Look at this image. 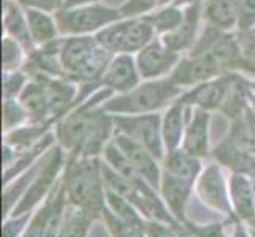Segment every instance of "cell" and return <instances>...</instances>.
I'll return each mask as SVG.
<instances>
[{
	"label": "cell",
	"instance_id": "cell-1",
	"mask_svg": "<svg viewBox=\"0 0 255 237\" xmlns=\"http://www.w3.org/2000/svg\"><path fill=\"white\" fill-rule=\"evenodd\" d=\"M111 89L92 93L86 101L57 120L56 138L59 146L72 157H97L111 141L114 119L102 104L113 96Z\"/></svg>",
	"mask_w": 255,
	"mask_h": 237
},
{
	"label": "cell",
	"instance_id": "cell-2",
	"mask_svg": "<svg viewBox=\"0 0 255 237\" xmlns=\"http://www.w3.org/2000/svg\"><path fill=\"white\" fill-rule=\"evenodd\" d=\"M76 98L73 81L48 75L29 76V82L19 95L21 103L29 112L30 122L49 125L75 108Z\"/></svg>",
	"mask_w": 255,
	"mask_h": 237
},
{
	"label": "cell",
	"instance_id": "cell-3",
	"mask_svg": "<svg viewBox=\"0 0 255 237\" xmlns=\"http://www.w3.org/2000/svg\"><path fill=\"white\" fill-rule=\"evenodd\" d=\"M62 185L70 206L81 209L95 218L102 217L107 209V187L99 158L67 155Z\"/></svg>",
	"mask_w": 255,
	"mask_h": 237
},
{
	"label": "cell",
	"instance_id": "cell-4",
	"mask_svg": "<svg viewBox=\"0 0 255 237\" xmlns=\"http://www.w3.org/2000/svg\"><path fill=\"white\" fill-rule=\"evenodd\" d=\"M114 54L103 48L95 37L75 35L62 40L60 64L64 76L73 82L100 84Z\"/></svg>",
	"mask_w": 255,
	"mask_h": 237
},
{
	"label": "cell",
	"instance_id": "cell-5",
	"mask_svg": "<svg viewBox=\"0 0 255 237\" xmlns=\"http://www.w3.org/2000/svg\"><path fill=\"white\" fill-rule=\"evenodd\" d=\"M184 93V89L176 85L171 79H154L136 85L126 93L111 96L105 101L103 109L113 116H131V114H151L173 104Z\"/></svg>",
	"mask_w": 255,
	"mask_h": 237
},
{
	"label": "cell",
	"instance_id": "cell-6",
	"mask_svg": "<svg viewBox=\"0 0 255 237\" xmlns=\"http://www.w3.org/2000/svg\"><path fill=\"white\" fill-rule=\"evenodd\" d=\"M155 30L144 16L126 17L108 27L97 32L95 38L103 48H107L114 56L118 54H133L139 52L146 45L154 40Z\"/></svg>",
	"mask_w": 255,
	"mask_h": 237
},
{
	"label": "cell",
	"instance_id": "cell-7",
	"mask_svg": "<svg viewBox=\"0 0 255 237\" xmlns=\"http://www.w3.org/2000/svg\"><path fill=\"white\" fill-rule=\"evenodd\" d=\"M54 17L60 33L75 37V35L100 32L108 25L121 21L124 16H122L121 10L89 3L73 8H60Z\"/></svg>",
	"mask_w": 255,
	"mask_h": 237
},
{
	"label": "cell",
	"instance_id": "cell-8",
	"mask_svg": "<svg viewBox=\"0 0 255 237\" xmlns=\"http://www.w3.org/2000/svg\"><path fill=\"white\" fill-rule=\"evenodd\" d=\"M65 163H67V152L60 146L52 147L45 157V163H43L40 172L29 185L27 191L24 193V196L14 207L11 215L17 217V215L33 212V209L40 203H43L57 185V179L60 172L65 169Z\"/></svg>",
	"mask_w": 255,
	"mask_h": 237
},
{
	"label": "cell",
	"instance_id": "cell-9",
	"mask_svg": "<svg viewBox=\"0 0 255 237\" xmlns=\"http://www.w3.org/2000/svg\"><path fill=\"white\" fill-rule=\"evenodd\" d=\"M116 133H122L151 151L157 160L165 158V144L162 136V117L157 112L113 116Z\"/></svg>",
	"mask_w": 255,
	"mask_h": 237
},
{
	"label": "cell",
	"instance_id": "cell-10",
	"mask_svg": "<svg viewBox=\"0 0 255 237\" xmlns=\"http://www.w3.org/2000/svg\"><path fill=\"white\" fill-rule=\"evenodd\" d=\"M224 73L228 72L208 52H189V56L181 59L174 67L170 79L186 90L187 87H195Z\"/></svg>",
	"mask_w": 255,
	"mask_h": 237
},
{
	"label": "cell",
	"instance_id": "cell-11",
	"mask_svg": "<svg viewBox=\"0 0 255 237\" xmlns=\"http://www.w3.org/2000/svg\"><path fill=\"white\" fill-rule=\"evenodd\" d=\"M178 52L165 46L162 38H154L136 54V67L143 79H162L165 75H171L179 62Z\"/></svg>",
	"mask_w": 255,
	"mask_h": 237
},
{
	"label": "cell",
	"instance_id": "cell-12",
	"mask_svg": "<svg viewBox=\"0 0 255 237\" xmlns=\"http://www.w3.org/2000/svg\"><path fill=\"white\" fill-rule=\"evenodd\" d=\"M113 141L121 149L122 154L126 155L130 164L133 166V169L141 175L147 183H151L155 190H159L160 180H162V171L159 168L157 157L151 151H147L146 147L135 143L133 139H130L128 136L122 133L114 135Z\"/></svg>",
	"mask_w": 255,
	"mask_h": 237
},
{
	"label": "cell",
	"instance_id": "cell-13",
	"mask_svg": "<svg viewBox=\"0 0 255 237\" xmlns=\"http://www.w3.org/2000/svg\"><path fill=\"white\" fill-rule=\"evenodd\" d=\"M233 72L224 73L214 79L195 85L179 96V101L184 104H190L193 108H200L205 111L221 109L230 89Z\"/></svg>",
	"mask_w": 255,
	"mask_h": 237
},
{
	"label": "cell",
	"instance_id": "cell-14",
	"mask_svg": "<svg viewBox=\"0 0 255 237\" xmlns=\"http://www.w3.org/2000/svg\"><path fill=\"white\" fill-rule=\"evenodd\" d=\"M197 193L203 204L213 207L221 212L230 214L232 203H230V193L227 190L224 175L219 169L217 164H211L200 174L197 182Z\"/></svg>",
	"mask_w": 255,
	"mask_h": 237
},
{
	"label": "cell",
	"instance_id": "cell-15",
	"mask_svg": "<svg viewBox=\"0 0 255 237\" xmlns=\"http://www.w3.org/2000/svg\"><path fill=\"white\" fill-rule=\"evenodd\" d=\"M139 75L136 60L131 54H118L114 56L110 62L107 72L103 73L100 79V85L111 89L113 92L126 93L135 89L139 82Z\"/></svg>",
	"mask_w": 255,
	"mask_h": 237
},
{
	"label": "cell",
	"instance_id": "cell-16",
	"mask_svg": "<svg viewBox=\"0 0 255 237\" xmlns=\"http://www.w3.org/2000/svg\"><path fill=\"white\" fill-rule=\"evenodd\" d=\"M200 19H201V3H192L184 6V19L181 21V24L173 32L160 37L162 41L165 43V46L174 52H178V54H181L184 51H190L198 40L197 32H198Z\"/></svg>",
	"mask_w": 255,
	"mask_h": 237
},
{
	"label": "cell",
	"instance_id": "cell-17",
	"mask_svg": "<svg viewBox=\"0 0 255 237\" xmlns=\"http://www.w3.org/2000/svg\"><path fill=\"white\" fill-rule=\"evenodd\" d=\"M159 190L162 193V198L165 201L166 207H168V210L171 212V215L179 223L186 222V207H187V203L192 196L193 183L163 171Z\"/></svg>",
	"mask_w": 255,
	"mask_h": 237
},
{
	"label": "cell",
	"instance_id": "cell-18",
	"mask_svg": "<svg viewBox=\"0 0 255 237\" xmlns=\"http://www.w3.org/2000/svg\"><path fill=\"white\" fill-rule=\"evenodd\" d=\"M193 111V106L184 104L179 100H176L162 117V136L166 152H171L179 149L186 133V127L189 117Z\"/></svg>",
	"mask_w": 255,
	"mask_h": 237
},
{
	"label": "cell",
	"instance_id": "cell-19",
	"mask_svg": "<svg viewBox=\"0 0 255 237\" xmlns=\"http://www.w3.org/2000/svg\"><path fill=\"white\" fill-rule=\"evenodd\" d=\"M182 149L198 158L208 157L209 152V111L193 108L186 133L182 139Z\"/></svg>",
	"mask_w": 255,
	"mask_h": 237
},
{
	"label": "cell",
	"instance_id": "cell-20",
	"mask_svg": "<svg viewBox=\"0 0 255 237\" xmlns=\"http://www.w3.org/2000/svg\"><path fill=\"white\" fill-rule=\"evenodd\" d=\"M230 203L235 214L243 220H254L255 218V190L254 182L243 172H236L230 179Z\"/></svg>",
	"mask_w": 255,
	"mask_h": 237
},
{
	"label": "cell",
	"instance_id": "cell-21",
	"mask_svg": "<svg viewBox=\"0 0 255 237\" xmlns=\"http://www.w3.org/2000/svg\"><path fill=\"white\" fill-rule=\"evenodd\" d=\"M201 16L211 27L230 32L238 27V0H205Z\"/></svg>",
	"mask_w": 255,
	"mask_h": 237
},
{
	"label": "cell",
	"instance_id": "cell-22",
	"mask_svg": "<svg viewBox=\"0 0 255 237\" xmlns=\"http://www.w3.org/2000/svg\"><path fill=\"white\" fill-rule=\"evenodd\" d=\"M3 29L6 37H11L17 43H21L27 52L33 51L35 43L30 37L27 16L16 0H3Z\"/></svg>",
	"mask_w": 255,
	"mask_h": 237
},
{
	"label": "cell",
	"instance_id": "cell-23",
	"mask_svg": "<svg viewBox=\"0 0 255 237\" xmlns=\"http://www.w3.org/2000/svg\"><path fill=\"white\" fill-rule=\"evenodd\" d=\"M163 171L193 183L201 174V161L198 157L189 154L184 149H176L166 152L163 158Z\"/></svg>",
	"mask_w": 255,
	"mask_h": 237
},
{
	"label": "cell",
	"instance_id": "cell-24",
	"mask_svg": "<svg viewBox=\"0 0 255 237\" xmlns=\"http://www.w3.org/2000/svg\"><path fill=\"white\" fill-rule=\"evenodd\" d=\"M25 16H27L30 37L35 45L45 46L57 40L59 27L56 17L51 16L49 11L41 10V8H25Z\"/></svg>",
	"mask_w": 255,
	"mask_h": 237
},
{
	"label": "cell",
	"instance_id": "cell-25",
	"mask_svg": "<svg viewBox=\"0 0 255 237\" xmlns=\"http://www.w3.org/2000/svg\"><path fill=\"white\" fill-rule=\"evenodd\" d=\"M49 133V124H35L21 125L5 135V144L11 146L17 154L27 152L37 146L45 135Z\"/></svg>",
	"mask_w": 255,
	"mask_h": 237
},
{
	"label": "cell",
	"instance_id": "cell-26",
	"mask_svg": "<svg viewBox=\"0 0 255 237\" xmlns=\"http://www.w3.org/2000/svg\"><path fill=\"white\" fill-rule=\"evenodd\" d=\"M107 207L124 225L146 228V220H143V214L124 196H119L116 193L107 190Z\"/></svg>",
	"mask_w": 255,
	"mask_h": 237
},
{
	"label": "cell",
	"instance_id": "cell-27",
	"mask_svg": "<svg viewBox=\"0 0 255 237\" xmlns=\"http://www.w3.org/2000/svg\"><path fill=\"white\" fill-rule=\"evenodd\" d=\"M144 19L152 25L155 33L166 35L173 32L184 19V8H181L179 5H170L155 13L144 14Z\"/></svg>",
	"mask_w": 255,
	"mask_h": 237
},
{
	"label": "cell",
	"instance_id": "cell-28",
	"mask_svg": "<svg viewBox=\"0 0 255 237\" xmlns=\"http://www.w3.org/2000/svg\"><path fill=\"white\" fill-rule=\"evenodd\" d=\"M95 217L68 204L65 222L57 237H86Z\"/></svg>",
	"mask_w": 255,
	"mask_h": 237
},
{
	"label": "cell",
	"instance_id": "cell-29",
	"mask_svg": "<svg viewBox=\"0 0 255 237\" xmlns=\"http://www.w3.org/2000/svg\"><path fill=\"white\" fill-rule=\"evenodd\" d=\"M59 183L54 187V190L49 193V196L45 201H43V206L38 207L37 212L32 215V220H30V223L27 226V230H25V233L22 234V237H46L49 217L52 214V209H54Z\"/></svg>",
	"mask_w": 255,
	"mask_h": 237
},
{
	"label": "cell",
	"instance_id": "cell-30",
	"mask_svg": "<svg viewBox=\"0 0 255 237\" xmlns=\"http://www.w3.org/2000/svg\"><path fill=\"white\" fill-rule=\"evenodd\" d=\"M29 119V112L25 109V106L21 103V100L16 98H3L2 104V124L3 130L11 131L21 125H25V122Z\"/></svg>",
	"mask_w": 255,
	"mask_h": 237
},
{
	"label": "cell",
	"instance_id": "cell-31",
	"mask_svg": "<svg viewBox=\"0 0 255 237\" xmlns=\"http://www.w3.org/2000/svg\"><path fill=\"white\" fill-rule=\"evenodd\" d=\"M24 65V46L11 37L2 40V68L3 72H17Z\"/></svg>",
	"mask_w": 255,
	"mask_h": 237
},
{
	"label": "cell",
	"instance_id": "cell-32",
	"mask_svg": "<svg viewBox=\"0 0 255 237\" xmlns=\"http://www.w3.org/2000/svg\"><path fill=\"white\" fill-rule=\"evenodd\" d=\"M238 40H240L241 52H243L241 72H246L255 76V30L240 32Z\"/></svg>",
	"mask_w": 255,
	"mask_h": 237
},
{
	"label": "cell",
	"instance_id": "cell-33",
	"mask_svg": "<svg viewBox=\"0 0 255 237\" xmlns=\"http://www.w3.org/2000/svg\"><path fill=\"white\" fill-rule=\"evenodd\" d=\"M29 82V78L24 72H3L2 87H3V98H16L22 93L25 85Z\"/></svg>",
	"mask_w": 255,
	"mask_h": 237
},
{
	"label": "cell",
	"instance_id": "cell-34",
	"mask_svg": "<svg viewBox=\"0 0 255 237\" xmlns=\"http://www.w3.org/2000/svg\"><path fill=\"white\" fill-rule=\"evenodd\" d=\"M30 214H24V215H17V217H8L5 218V222L2 225V237H22V234L27 230V226L32 220Z\"/></svg>",
	"mask_w": 255,
	"mask_h": 237
},
{
	"label": "cell",
	"instance_id": "cell-35",
	"mask_svg": "<svg viewBox=\"0 0 255 237\" xmlns=\"http://www.w3.org/2000/svg\"><path fill=\"white\" fill-rule=\"evenodd\" d=\"M238 29L249 32L255 29V0H238Z\"/></svg>",
	"mask_w": 255,
	"mask_h": 237
},
{
	"label": "cell",
	"instance_id": "cell-36",
	"mask_svg": "<svg viewBox=\"0 0 255 237\" xmlns=\"http://www.w3.org/2000/svg\"><path fill=\"white\" fill-rule=\"evenodd\" d=\"M160 0H127L122 5L121 13L124 17H139L144 13H149L151 10L159 5Z\"/></svg>",
	"mask_w": 255,
	"mask_h": 237
},
{
	"label": "cell",
	"instance_id": "cell-37",
	"mask_svg": "<svg viewBox=\"0 0 255 237\" xmlns=\"http://www.w3.org/2000/svg\"><path fill=\"white\" fill-rule=\"evenodd\" d=\"M187 231L195 237H228L225 233V226L222 223H211V225H197L184 222Z\"/></svg>",
	"mask_w": 255,
	"mask_h": 237
},
{
	"label": "cell",
	"instance_id": "cell-38",
	"mask_svg": "<svg viewBox=\"0 0 255 237\" xmlns=\"http://www.w3.org/2000/svg\"><path fill=\"white\" fill-rule=\"evenodd\" d=\"M144 233L146 237H181L178 231V223L170 225L157 220H146Z\"/></svg>",
	"mask_w": 255,
	"mask_h": 237
},
{
	"label": "cell",
	"instance_id": "cell-39",
	"mask_svg": "<svg viewBox=\"0 0 255 237\" xmlns=\"http://www.w3.org/2000/svg\"><path fill=\"white\" fill-rule=\"evenodd\" d=\"M97 0H65L62 8H73V6H81V5H89L95 3Z\"/></svg>",
	"mask_w": 255,
	"mask_h": 237
},
{
	"label": "cell",
	"instance_id": "cell-40",
	"mask_svg": "<svg viewBox=\"0 0 255 237\" xmlns=\"http://www.w3.org/2000/svg\"><path fill=\"white\" fill-rule=\"evenodd\" d=\"M233 237H249V234H248V231H246L241 225H236V226H235Z\"/></svg>",
	"mask_w": 255,
	"mask_h": 237
},
{
	"label": "cell",
	"instance_id": "cell-41",
	"mask_svg": "<svg viewBox=\"0 0 255 237\" xmlns=\"http://www.w3.org/2000/svg\"><path fill=\"white\" fill-rule=\"evenodd\" d=\"M178 231H179V236H181V237H195L193 234H190V233L187 231V228L184 226V225H181V223H178Z\"/></svg>",
	"mask_w": 255,
	"mask_h": 237
},
{
	"label": "cell",
	"instance_id": "cell-42",
	"mask_svg": "<svg viewBox=\"0 0 255 237\" xmlns=\"http://www.w3.org/2000/svg\"><path fill=\"white\" fill-rule=\"evenodd\" d=\"M203 0H176L174 5H192V3H201Z\"/></svg>",
	"mask_w": 255,
	"mask_h": 237
},
{
	"label": "cell",
	"instance_id": "cell-43",
	"mask_svg": "<svg viewBox=\"0 0 255 237\" xmlns=\"http://www.w3.org/2000/svg\"><path fill=\"white\" fill-rule=\"evenodd\" d=\"M249 100H251V103H252V108H254V114H255V95H251V96H249Z\"/></svg>",
	"mask_w": 255,
	"mask_h": 237
},
{
	"label": "cell",
	"instance_id": "cell-44",
	"mask_svg": "<svg viewBox=\"0 0 255 237\" xmlns=\"http://www.w3.org/2000/svg\"><path fill=\"white\" fill-rule=\"evenodd\" d=\"M171 2H174V3H176V0H160L159 5H166V3H171Z\"/></svg>",
	"mask_w": 255,
	"mask_h": 237
},
{
	"label": "cell",
	"instance_id": "cell-45",
	"mask_svg": "<svg viewBox=\"0 0 255 237\" xmlns=\"http://www.w3.org/2000/svg\"><path fill=\"white\" fill-rule=\"evenodd\" d=\"M254 190H255V180H254Z\"/></svg>",
	"mask_w": 255,
	"mask_h": 237
},
{
	"label": "cell",
	"instance_id": "cell-46",
	"mask_svg": "<svg viewBox=\"0 0 255 237\" xmlns=\"http://www.w3.org/2000/svg\"><path fill=\"white\" fill-rule=\"evenodd\" d=\"M254 30H255V29H254Z\"/></svg>",
	"mask_w": 255,
	"mask_h": 237
}]
</instances>
